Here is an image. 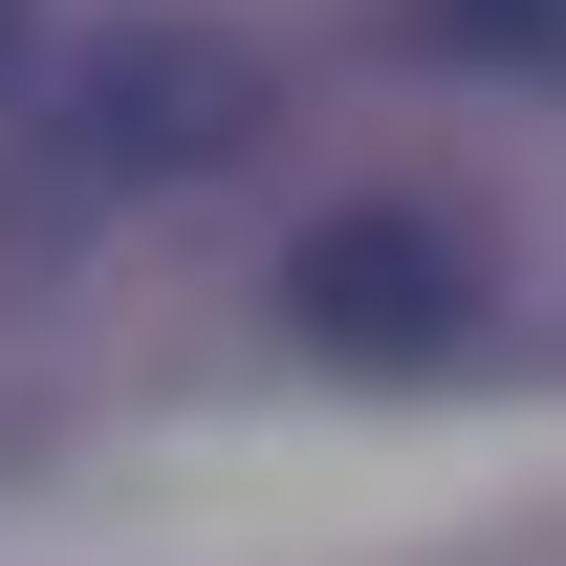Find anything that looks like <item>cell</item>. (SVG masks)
I'll list each match as a JSON object with an SVG mask.
<instances>
[{"label":"cell","instance_id":"obj_1","mask_svg":"<svg viewBox=\"0 0 566 566\" xmlns=\"http://www.w3.org/2000/svg\"><path fill=\"white\" fill-rule=\"evenodd\" d=\"M283 305H305V349H349V370H436L458 327H480V283H458V240H415V218H327Z\"/></svg>","mask_w":566,"mask_h":566},{"label":"cell","instance_id":"obj_2","mask_svg":"<svg viewBox=\"0 0 566 566\" xmlns=\"http://www.w3.org/2000/svg\"><path fill=\"white\" fill-rule=\"evenodd\" d=\"M0 66H22V0H0Z\"/></svg>","mask_w":566,"mask_h":566},{"label":"cell","instance_id":"obj_3","mask_svg":"<svg viewBox=\"0 0 566 566\" xmlns=\"http://www.w3.org/2000/svg\"><path fill=\"white\" fill-rule=\"evenodd\" d=\"M480 22H545V0H480Z\"/></svg>","mask_w":566,"mask_h":566}]
</instances>
